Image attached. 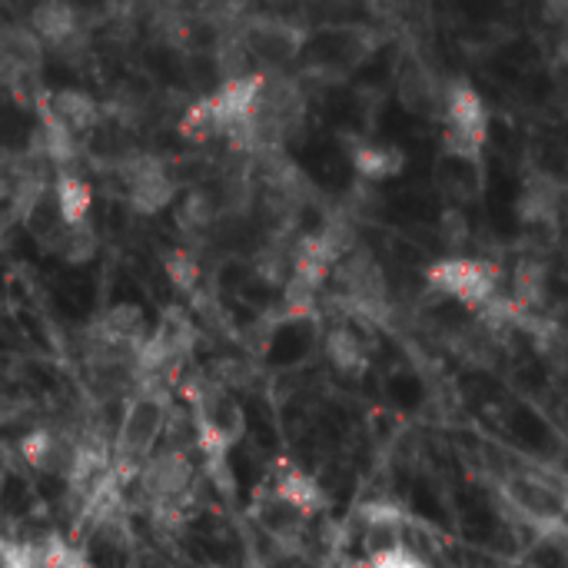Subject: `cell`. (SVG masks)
<instances>
[{
	"label": "cell",
	"instance_id": "5b68a950",
	"mask_svg": "<svg viewBox=\"0 0 568 568\" xmlns=\"http://www.w3.org/2000/svg\"><path fill=\"white\" fill-rule=\"evenodd\" d=\"M113 163H117V173L127 186V200L137 213L154 216L173 203L180 183L173 170L167 167V160L154 154H121L113 157Z\"/></svg>",
	"mask_w": 568,
	"mask_h": 568
},
{
	"label": "cell",
	"instance_id": "52a82bcc",
	"mask_svg": "<svg viewBox=\"0 0 568 568\" xmlns=\"http://www.w3.org/2000/svg\"><path fill=\"white\" fill-rule=\"evenodd\" d=\"M502 496L509 499V505L525 522H532L538 529H561L565 525L561 496L535 476H509L505 486H502Z\"/></svg>",
	"mask_w": 568,
	"mask_h": 568
},
{
	"label": "cell",
	"instance_id": "6da1fadb",
	"mask_svg": "<svg viewBox=\"0 0 568 568\" xmlns=\"http://www.w3.org/2000/svg\"><path fill=\"white\" fill-rule=\"evenodd\" d=\"M489 140V106L479 90L466 80L445 87L442 103V150L452 160L476 163Z\"/></svg>",
	"mask_w": 568,
	"mask_h": 568
},
{
	"label": "cell",
	"instance_id": "9a60e30c",
	"mask_svg": "<svg viewBox=\"0 0 568 568\" xmlns=\"http://www.w3.org/2000/svg\"><path fill=\"white\" fill-rule=\"evenodd\" d=\"M31 31L44 44H64V41H70L77 34V11L70 4H60V0H50V4L34 8Z\"/></svg>",
	"mask_w": 568,
	"mask_h": 568
},
{
	"label": "cell",
	"instance_id": "8992f818",
	"mask_svg": "<svg viewBox=\"0 0 568 568\" xmlns=\"http://www.w3.org/2000/svg\"><path fill=\"white\" fill-rule=\"evenodd\" d=\"M137 479H140L144 496L154 505L173 509L193 482V466L186 459V448H157L154 456L140 466Z\"/></svg>",
	"mask_w": 568,
	"mask_h": 568
},
{
	"label": "cell",
	"instance_id": "7a4b0ae2",
	"mask_svg": "<svg viewBox=\"0 0 568 568\" xmlns=\"http://www.w3.org/2000/svg\"><path fill=\"white\" fill-rule=\"evenodd\" d=\"M167 425H170V406L163 393L134 396L117 425V442H113L117 463L140 473V466L157 452V442L163 439Z\"/></svg>",
	"mask_w": 568,
	"mask_h": 568
},
{
	"label": "cell",
	"instance_id": "7c38bea8",
	"mask_svg": "<svg viewBox=\"0 0 568 568\" xmlns=\"http://www.w3.org/2000/svg\"><path fill=\"white\" fill-rule=\"evenodd\" d=\"M273 499L283 502L286 509H293V512L303 515V519L322 509V489H319V482H316L309 473L296 469V466H289V469H283V473L276 476V482H273Z\"/></svg>",
	"mask_w": 568,
	"mask_h": 568
},
{
	"label": "cell",
	"instance_id": "8fae6325",
	"mask_svg": "<svg viewBox=\"0 0 568 568\" xmlns=\"http://www.w3.org/2000/svg\"><path fill=\"white\" fill-rule=\"evenodd\" d=\"M326 356L339 373H350V376H363L373 363L366 339L353 326H336L326 332Z\"/></svg>",
	"mask_w": 568,
	"mask_h": 568
},
{
	"label": "cell",
	"instance_id": "277c9868",
	"mask_svg": "<svg viewBox=\"0 0 568 568\" xmlns=\"http://www.w3.org/2000/svg\"><path fill=\"white\" fill-rule=\"evenodd\" d=\"M193 409L200 448L209 459H223L247 432V416L240 402L226 396L219 386H203L200 393H193Z\"/></svg>",
	"mask_w": 568,
	"mask_h": 568
},
{
	"label": "cell",
	"instance_id": "2e32d148",
	"mask_svg": "<svg viewBox=\"0 0 568 568\" xmlns=\"http://www.w3.org/2000/svg\"><path fill=\"white\" fill-rule=\"evenodd\" d=\"M50 250L60 260L73 263V266L90 263L93 253H96V230H93V223L90 219L87 223H77V226H67L64 223L60 230H57V237H54V243H50Z\"/></svg>",
	"mask_w": 568,
	"mask_h": 568
},
{
	"label": "cell",
	"instance_id": "d6986e66",
	"mask_svg": "<svg viewBox=\"0 0 568 568\" xmlns=\"http://www.w3.org/2000/svg\"><path fill=\"white\" fill-rule=\"evenodd\" d=\"M522 216L525 219H542V216H552L555 213V190L542 186V183H529L525 193H522Z\"/></svg>",
	"mask_w": 568,
	"mask_h": 568
},
{
	"label": "cell",
	"instance_id": "ffe728a7",
	"mask_svg": "<svg viewBox=\"0 0 568 568\" xmlns=\"http://www.w3.org/2000/svg\"><path fill=\"white\" fill-rule=\"evenodd\" d=\"M366 568H429V565H425V558H419L406 545H396V548H386V552L370 555L366 558Z\"/></svg>",
	"mask_w": 568,
	"mask_h": 568
},
{
	"label": "cell",
	"instance_id": "9c48e42d",
	"mask_svg": "<svg viewBox=\"0 0 568 568\" xmlns=\"http://www.w3.org/2000/svg\"><path fill=\"white\" fill-rule=\"evenodd\" d=\"M41 113H47V117H54L60 127H67L77 140L90 137L100 124V106L83 90H54L44 100Z\"/></svg>",
	"mask_w": 568,
	"mask_h": 568
},
{
	"label": "cell",
	"instance_id": "ba28073f",
	"mask_svg": "<svg viewBox=\"0 0 568 568\" xmlns=\"http://www.w3.org/2000/svg\"><path fill=\"white\" fill-rule=\"evenodd\" d=\"M336 280L347 293V303L366 316H376L383 313L386 306V283H383V273L376 266V260L370 253H350L343 257V263L336 266Z\"/></svg>",
	"mask_w": 568,
	"mask_h": 568
},
{
	"label": "cell",
	"instance_id": "ac0fdd59",
	"mask_svg": "<svg viewBox=\"0 0 568 568\" xmlns=\"http://www.w3.org/2000/svg\"><path fill=\"white\" fill-rule=\"evenodd\" d=\"M167 276H170V283L177 289H183V293L193 289L200 283V263H196V257L186 253V250H173L167 257Z\"/></svg>",
	"mask_w": 568,
	"mask_h": 568
},
{
	"label": "cell",
	"instance_id": "5bb4252c",
	"mask_svg": "<svg viewBox=\"0 0 568 568\" xmlns=\"http://www.w3.org/2000/svg\"><path fill=\"white\" fill-rule=\"evenodd\" d=\"M406 167L402 150L389 147V144H363L353 150V170L366 180V183H386L393 177H399Z\"/></svg>",
	"mask_w": 568,
	"mask_h": 568
},
{
	"label": "cell",
	"instance_id": "e0dca14e",
	"mask_svg": "<svg viewBox=\"0 0 568 568\" xmlns=\"http://www.w3.org/2000/svg\"><path fill=\"white\" fill-rule=\"evenodd\" d=\"M548 293V273L538 260H522L512 273V303L519 309H538Z\"/></svg>",
	"mask_w": 568,
	"mask_h": 568
},
{
	"label": "cell",
	"instance_id": "4fadbf2b",
	"mask_svg": "<svg viewBox=\"0 0 568 568\" xmlns=\"http://www.w3.org/2000/svg\"><path fill=\"white\" fill-rule=\"evenodd\" d=\"M54 206H57V213L67 226L87 223L90 206H93L90 183L73 170H57V177H54Z\"/></svg>",
	"mask_w": 568,
	"mask_h": 568
},
{
	"label": "cell",
	"instance_id": "30bf717a",
	"mask_svg": "<svg viewBox=\"0 0 568 568\" xmlns=\"http://www.w3.org/2000/svg\"><path fill=\"white\" fill-rule=\"evenodd\" d=\"M0 54H4V73L14 87L18 80H34L44 54V41L31 27H8L0 37Z\"/></svg>",
	"mask_w": 568,
	"mask_h": 568
},
{
	"label": "cell",
	"instance_id": "3957f363",
	"mask_svg": "<svg viewBox=\"0 0 568 568\" xmlns=\"http://www.w3.org/2000/svg\"><path fill=\"white\" fill-rule=\"evenodd\" d=\"M425 283L456 299L469 309H486L496 303V289H499V273L492 263L486 260H473V257H442L429 266Z\"/></svg>",
	"mask_w": 568,
	"mask_h": 568
}]
</instances>
